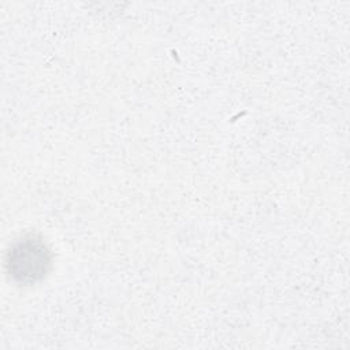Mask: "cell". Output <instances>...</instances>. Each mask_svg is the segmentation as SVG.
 Listing matches in <instances>:
<instances>
[{
  "label": "cell",
  "mask_w": 350,
  "mask_h": 350,
  "mask_svg": "<svg viewBox=\"0 0 350 350\" xmlns=\"http://www.w3.org/2000/svg\"><path fill=\"white\" fill-rule=\"evenodd\" d=\"M51 267V252L37 237H25L8 252L7 268L14 280L31 284L41 280Z\"/></svg>",
  "instance_id": "cell-1"
}]
</instances>
